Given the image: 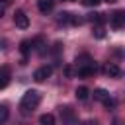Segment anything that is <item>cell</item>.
<instances>
[{
  "instance_id": "9c48e42d",
  "label": "cell",
  "mask_w": 125,
  "mask_h": 125,
  "mask_svg": "<svg viewBox=\"0 0 125 125\" xmlns=\"http://www.w3.org/2000/svg\"><path fill=\"white\" fill-rule=\"evenodd\" d=\"M39 123L41 125H55V115L53 113H43L39 117Z\"/></svg>"
},
{
  "instance_id": "8fae6325",
  "label": "cell",
  "mask_w": 125,
  "mask_h": 125,
  "mask_svg": "<svg viewBox=\"0 0 125 125\" xmlns=\"http://www.w3.org/2000/svg\"><path fill=\"white\" fill-rule=\"evenodd\" d=\"M88 20H90V21H94V23H104V21H105L104 14H90V16H88Z\"/></svg>"
},
{
  "instance_id": "ba28073f",
  "label": "cell",
  "mask_w": 125,
  "mask_h": 125,
  "mask_svg": "<svg viewBox=\"0 0 125 125\" xmlns=\"http://www.w3.org/2000/svg\"><path fill=\"white\" fill-rule=\"evenodd\" d=\"M74 94H76V98H78L80 102H86V100H88V96H90V90H88L86 86H80V88H76V92H74Z\"/></svg>"
},
{
  "instance_id": "ac0fdd59",
  "label": "cell",
  "mask_w": 125,
  "mask_h": 125,
  "mask_svg": "<svg viewBox=\"0 0 125 125\" xmlns=\"http://www.w3.org/2000/svg\"><path fill=\"white\" fill-rule=\"evenodd\" d=\"M100 2H102V0H84V4H86V6H98Z\"/></svg>"
},
{
  "instance_id": "5bb4252c",
  "label": "cell",
  "mask_w": 125,
  "mask_h": 125,
  "mask_svg": "<svg viewBox=\"0 0 125 125\" xmlns=\"http://www.w3.org/2000/svg\"><path fill=\"white\" fill-rule=\"evenodd\" d=\"M8 115H10V113H8V107H6V105H0V125L8 121Z\"/></svg>"
},
{
  "instance_id": "5b68a950",
  "label": "cell",
  "mask_w": 125,
  "mask_h": 125,
  "mask_svg": "<svg viewBox=\"0 0 125 125\" xmlns=\"http://www.w3.org/2000/svg\"><path fill=\"white\" fill-rule=\"evenodd\" d=\"M96 70H98V68H96L94 61H90V62H86V64H80V66H78V70H76V74H78V76H82V78H86V76H92Z\"/></svg>"
},
{
  "instance_id": "52a82bcc",
  "label": "cell",
  "mask_w": 125,
  "mask_h": 125,
  "mask_svg": "<svg viewBox=\"0 0 125 125\" xmlns=\"http://www.w3.org/2000/svg\"><path fill=\"white\" fill-rule=\"evenodd\" d=\"M105 74L111 76V78H119V76H121V68H119L115 62H109V64L105 66Z\"/></svg>"
},
{
  "instance_id": "603a6c76",
  "label": "cell",
  "mask_w": 125,
  "mask_h": 125,
  "mask_svg": "<svg viewBox=\"0 0 125 125\" xmlns=\"http://www.w3.org/2000/svg\"><path fill=\"white\" fill-rule=\"evenodd\" d=\"M66 2H72V0H66Z\"/></svg>"
},
{
  "instance_id": "e0dca14e",
  "label": "cell",
  "mask_w": 125,
  "mask_h": 125,
  "mask_svg": "<svg viewBox=\"0 0 125 125\" xmlns=\"http://www.w3.org/2000/svg\"><path fill=\"white\" fill-rule=\"evenodd\" d=\"M6 86H8V78L0 74V90H2V88H6Z\"/></svg>"
},
{
  "instance_id": "6da1fadb",
  "label": "cell",
  "mask_w": 125,
  "mask_h": 125,
  "mask_svg": "<svg viewBox=\"0 0 125 125\" xmlns=\"http://www.w3.org/2000/svg\"><path fill=\"white\" fill-rule=\"evenodd\" d=\"M39 100H41V96H39L37 90H27V92L21 96V100H20V109H21L23 113H29V109L37 107Z\"/></svg>"
},
{
  "instance_id": "4fadbf2b",
  "label": "cell",
  "mask_w": 125,
  "mask_h": 125,
  "mask_svg": "<svg viewBox=\"0 0 125 125\" xmlns=\"http://www.w3.org/2000/svg\"><path fill=\"white\" fill-rule=\"evenodd\" d=\"M70 18H72V16H70L68 12H61V14L57 16V21H59V23H66V21H70Z\"/></svg>"
},
{
  "instance_id": "2e32d148",
  "label": "cell",
  "mask_w": 125,
  "mask_h": 125,
  "mask_svg": "<svg viewBox=\"0 0 125 125\" xmlns=\"http://www.w3.org/2000/svg\"><path fill=\"white\" fill-rule=\"evenodd\" d=\"M62 72H64V76H72V74H74L72 66H64V68H62Z\"/></svg>"
},
{
  "instance_id": "44dd1931",
  "label": "cell",
  "mask_w": 125,
  "mask_h": 125,
  "mask_svg": "<svg viewBox=\"0 0 125 125\" xmlns=\"http://www.w3.org/2000/svg\"><path fill=\"white\" fill-rule=\"evenodd\" d=\"M104 2H107V4H113V2H115V0H104Z\"/></svg>"
},
{
  "instance_id": "3957f363",
  "label": "cell",
  "mask_w": 125,
  "mask_h": 125,
  "mask_svg": "<svg viewBox=\"0 0 125 125\" xmlns=\"http://www.w3.org/2000/svg\"><path fill=\"white\" fill-rule=\"evenodd\" d=\"M109 23H111V27L121 29V27L125 25V12H123V10L113 12V14H111V18H109Z\"/></svg>"
},
{
  "instance_id": "30bf717a",
  "label": "cell",
  "mask_w": 125,
  "mask_h": 125,
  "mask_svg": "<svg viewBox=\"0 0 125 125\" xmlns=\"http://www.w3.org/2000/svg\"><path fill=\"white\" fill-rule=\"evenodd\" d=\"M107 96H109V94H107L104 88H98V90H94V98H96V100H100V102H104Z\"/></svg>"
},
{
  "instance_id": "7402d4cb",
  "label": "cell",
  "mask_w": 125,
  "mask_h": 125,
  "mask_svg": "<svg viewBox=\"0 0 125 125\" xmlns=\"http://www.w3.org/2000/svg\"><path fill=\"white\" fill-rule=\"evenodd\" d=\"M0 2H2V4H4V2H8V0H0Z\"/></svg>"
},
{
  "instance_id": "277c9868",
  "label": "cell",
  "mask_w": 125,
  "mask_h": 125,
  "mask_svg": "<svg viewBox=\"0 0 125 125\" xmlns=\"http://www.w3.org/2000/svg\"><path fill=\"white\" fill-rule=\"evenodd\" d=\"M14 23H16V27H20V29H25V27L29 25V18L25 16L23 10H16V14H14Z\"/></svg>"
},
{
  "instance_id": "d6986e66",
  "label": "cell",
  "mask_w": 125,
  "mask_h": 125,
  "mask_svg": "<svg viewBox=\"0 0 125 125\" xmlns=\"http://www.w3.org/2000/svg\"><path fill=\"white\" fill-rule=\"evenodd\" d=\"M96 37H100V39L104 37V29H102V27H98V29H96Z\"/></svg>"
},
{
  "instance_id": "ffe728a7",
  "label": "cell",
  "mask_w": 125,
  "mask_h": 125,
  "mask_svg": "<svg viewBox=\"0 0 125 125\" xmlns=\"http://www.w3.org/2000/svg\"><path fill=\"white\" fill-rule=\"evenodd\" d=\"M2 16H4V8H0V18H2Z\"/></svg>"
},
{
  "instance_id": "7a4b0ae2",
  "label": "cell",
  "mask_w": 125,
  "mask_h": 125,
  "mask_svg": "<svg viewBox=\"0 0 125 125\" xmlns=\"http://www.w3.org/2000/svg\"><path fill=\"white\" fill-rule=\"evenodd\" d=\"M51 74H53V66H49V64H43V66H39V68L33 72V80H37V82H43V80H47Z\"/></svg>"
},
{
  "instance_id": "8992f818",
  "label": "cell",
  "mask_w": 125,
  "mask_h": 125,
  "mask_svg": "<svg viewBox=\"0 0 125 125\" xmlns=\"http://www.w3.org/2000/svg\"><path fill=\"white\" fill-rule=\"evenodd\" d=\"M55 6V0H37V8L41 14H49Z\"/></svg>"
},
{
  "instance_id": "7c38bea8",
  "label": "cell",
  "mask_w": 125,
  "mask_h": 125,
  "mask_svg": "<svg viewBox=\"0 0 125 125\" xmlns=\"http://www.w3.org/2000/svg\"><path fill=\"white\" fill-rule=\"evenodd\" d=\"M31 47H33V43H31V41H27V39H25V41H21V43H20V49H21V53H23V55H27V53H29V49H31Z\"/></svg>"
},
{
  "instance_id": "9a60e30c",
  "label": "cell",
  "mask_w": 125,
  "mask_h": 125,
  "mask_svg": "<svg viewBox=\"0 0 125 125\" xmlns=\"http://www.w3.org/2000/svg\"><path fill=\"white\" fill-rule=\"evenodd\" d=\"M104 105H105V107H109V109H111V107H113V105H115V102H113V100H111V98H109V96H107V98H105V100H104Z\"/></svg>"
}]
</instances>
